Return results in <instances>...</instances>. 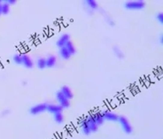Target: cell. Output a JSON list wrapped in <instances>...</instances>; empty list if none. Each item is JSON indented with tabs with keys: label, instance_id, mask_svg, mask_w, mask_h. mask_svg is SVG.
Returning <instances> with one entry per match:
<instances>
[{
	"label": "cell",
	"instance_id": "13",
	"mask_svg": "<svg viewBox=\"0 0 163 139\" xmlns=\"http://www.w3.org/2000/svg\"><path fill=\"white\" fill-rule=\"evenodd\" d=\"M80 126H81V128H82V130H83V134L84 135H90L91 133V129H90V127L88 126V124H87V122L85 121V119H83L82 122H80Z\"/></svg>",
	"mask_w": 163,
	"mask_h": 139
},
{
	"label": "cell",
	"instance_id": "4",
	"mask_svg": "<svg viewBox=\"0 0 163 139\" xmlns=\"http://www.w3.org/2000/svg\"><path fill=\"white\" fill-rule=\"evenodd\" d=\"M45 111H47V104H44V103L36 104V105H34L33 107L30 108V113L34 114V115L39 114V113H44Z\"/></svg>",
	"mask_w": 163,
	"mask_h": 139
},
{
	"label": "cell",
	"instance_id": "5",
	"mask_svg": "<svg viewBox=\"0 0 163 139\" xmlns=\"http://www.w3.org/2000/svg\"><path fill=\"white\" fill-rule=\"evenodd\" d=\"M21 64L26 68H32L34 67V62H33L32 59L29 56H28L27 54L21 55Z\"/></svg>",
	"mask_w": 163,
	"mask_h": 139
},
{
	"label": "cell",
	"instance_id": "26",
	"mask_svg": "<svg viewBox=\"0 0 163 139\" xmlns=\"http://www.w3.org/2000/svg\"><path fill=\"white\" fill-rule=\"evenodd\" d=\"M0 4H3V2H2L1 0H0Z\"/></svg>",
	"mask_w": 163,
	"mask_h": 139
},
{
	"label": "cell",
	"instance_id": "8",
	"mask_svg": "<svg viewBox=\"0 0 163 139\" xmlns=\"http://www.w3.org/2000/svg\"><path fill=\"white\" fill-rule=\"evenodd\" d=\"M103 116H104V119L105 120H107V121H111V122H117L118 119H119V116L110 111H105L102 113Z\"/></svg>",
	"mask_w": 163,
	"mask_h": 139
},
{
	"label": "cell",
	"instance_id": "15",
	"mask_svg": "<svg viewBox=\"0 0 163 139\" xmlns=\"http://www.w3.org/2000/svg\"><path fill=\"white\" fill-rule=\"evenodd\" d=\"M65 47H66V49L68 50V52H69L71 55L75 54V52H76V49H75V46H74V44H73L71 41L68 42V44L65 45Z\"/></svg>",
	"mask_w": 163,
	"mask_h": 139
},
{
	"label": "cell",
	"instance_id": "19",
	"mask_svg": "<svg viewBox=\"0 0 163 139\" xmlns=\"http://www.w3.org/2000/svg\"><path fill=\"white\" fill-rule=\"evenodd\" d=\"M86 4L92 10H95L98 8V3L94 0H88V1H86Z\"/></svg>",
	"mask_w": 163,
	"mask_h": 139
},
{
	"label": "cell",
	"instance_id": "24",
	"mask_svg": "<svg viewBox=\"0 0 163 139\" xmlns=\"http://www.w3.org/2000/svg\"><path fill=\"white\" fill-rule=\"evenodd\" d=\"M1 5H2V4H0V15L2 14V10H1Z\"/></svg>",
	"mask_w": 163,
	"mask_h": 139
},
{
	"label": "cell",
	"instance_id": "22",
	"mask_svg": "<svg viewBox=\"0 0 163 139\" xmlns=\"http://www.w3.org/2000/svg\"><path fill=\"white\" fill-rule=\"evenodd\" d=\"M157 20L158 21H160L161 23H163V14L162 13H160L157 14Z\"/></svg>",
	"mask_w": 163,
	"mask_h": 139
},
{
	"label": "cell",
	"instance_id": "14",
	"mask_svg": "<svg viewBox=\"0 0 163 139\" xmlns=\"http://www.w3.org/2000/svg\"><path fill=\"white\" fill-rule=\"evenodd\" d=\"M59 55L60 57L63 59H69L70 57H71V54L69 52H68V50L66 49V47H62L59 49Z\"/></svg>",
	"mask_w": 163,
	"mask_h": 139
},
{
	"label": "cell",
	"instance_id": "10",
	"mask_svg": "<svg viewBox=\"0 0 163 139\" xmlns=\"http://www.w3.org/2000/svg\"><path fill=\"white\" fill-rule=\"evenodd\" d=\"M85 121H86V122H87L88 126L90 127V129H91V132H96V131L98 130V125L95 123V122L93 121L91 114L88 115V116L85 118Z\"/></svg>",
	"mask_w": 163,
	"mask_h": 139
},
{
	"label": "cell",
	"instance_id": "25",
	"mask_svg": "<svg viewBox=\"0 0 163 139\" xmlns=\"http://www.w3.org/2000/svg\"><path fill=\"white\" fill-rule=\"evenodd\" d=\"M162 39H163V37H162V35L161 36V43H162Z\"/></svg>",
	"mask_w": 163,
	"mask_h": 139
},
{
	"label": "cell",
	"instance_id": "21",
	"mask_svg": "<svg viewBox=\"0 0 163 139\" xmlns=\"http://www.w3.org/2000/svg\"><path fill=\"white\" fill-rule=\"evenodd\" d=\"M113 50H114V53H115V55H116L117 57H119V58H122V57H123V53L119 50V48H116V47H115Z\"/></svg>",
	"mask_w": 163,
	"mask_h": 139
},
{
	"label": "cell",
	"instance_id": "2",
	"mask_svg": "<svg viewBox=\"0 0 163 139\" xmlns=\"http://www.w3.org/2000/svg\"><path fill=\"white\" fill-rule=\"evenodd\" d=\"M118 122H120V124H121V126H122V129L124 130L125 133L130 134L132 132V127H131L130 123L128 121V119L126 117H124V116L119 117Z\"/></svg>",
	"mask_w": 163,
	"mask_h": 139
},
{
	"label": "cell",
	"instance_id": "16",
	"mask_svg": "<svg viewBox=\"0 0 163 139\" xmlns=\"http://www.w3.org/2000/svg\"><path fill=\"white\" fill-rule=\"evenodd\" d=\"M1 10H2V14L6 15L10 13V5L6 2H4L1 5Z\"/></svg>",
	"mask_w": 163,
	"mask_h": 139
},
{
	"label": "cell",
	"instance_id": "11",
	"mask_svg": "<svg viewBox=\"0 0 163 139\" xmlns=\"http://www.w3.org/2000/svg\"><path fill=\"white\" fill-rule=\"evenodd\" d=\"M59 91H60V92L64 95V97H65L66 98H68V100H69V99H72L73 97H74L73 92L71 91L70 88L68 87V86H63Z\"/></svg>",
	"mask_w": 163,
	"mask_h": 139
},
{
	"label": "cell",
	"instance_id": "7",
	"mask_svg": "<svg viewBox=\"0 0 163 139\" xmlns=\"http://www.w3.org/2000/svg\"><path fill=\"white\" fill-rule=\"evenodd\" d=\"M62 111H63V108L59 104H47V112H49L50 113L56 114L59 113H62Z\"/></svg>",
	"mask_w": 163,
	"mask_h": 139
},
{
	"label": "cell",
	"instance_id": "3",
	"mask_svg": "<svg viewBox=\"0 0 163 139\" xmlns=\"http://www.w3.org/2000/svg\"><path fill=\"white\" fill-rule=\"evenodd\" d=\"M56 98L59 102V105L64 109V108H68L69 106V100L68 98H66L64 97V95L60 92V91H58L57 94H56Z\"/></svg>",
	"mask_w": 163,
	"mask_h": 139
},
{
	"label": "cell",
	"instance_id": "18",
	"mask_svg": "<svg viewBox=\"0 0 163 139\" xmlns=\"http://www.w3.org/2000/svg\"><path fill=\"white\" fill-rule=\"evenodd\" d=\"M54 121L59 124L64 122V116H63L62 113H59L54 114Z\"/></svg>",
	"mask_w": 163,
	"mask_h": 139
},
{
	"label": "cell",
	"instance_id": "20",
	"mask_svg": "<svg viewBox=\"0 0 163 139\" xmlns=\"http://www.w3.org/2000/svg\"><path fill=\"white\" fill-rule=\"evenodd\" d=\"M13 60L14 61L15 64H21V55H19V54H15L13 58Z\"/></svg>",
	"mask_w": 163,
	"mask_h": 139
},
{
	"label": "cell",
	"instance_id": "12",
	"mask_svg": "<svg viewBox=\"0 0 163 139\" xmlns=\"http://www.w3.org/2000/svg\"><path fill=\"white\" fill-rule=\"evenodd\" d=\"M45 61H46V67L47 68H53L55 65H56V62H57V59L56 57L53 55H50L49 57H47L45 59Z\"/></svg>",
	"mask_w": 163,
	"mask_h": 139
},
{
	"label": "cell",
	"instance_id": "17",
	"mask_svg": "<svg viewBox=\"0 0 163 139\" xmlns=\"http://www.w3.org/2000/svg\"><path fill=\"white\" fill-rule=\"evenodd\" d=\"M36 66L38 68L40 69H44L46 68V61H45V59L44 58H39L37 60H36Z\"/></svg>",
	"mask_w": 163,
	"mask_h": 139
},
{
	"label": "cell",
	"instance_id": "9",
	"mask_svg": "<svg viewBox=\"0 0 163 139\" xmlns=\"http://www.w3.org/2000/svg\"><path fill=\"white\" fill-rule=\"evenodd\" d=\"M91 116H92L93 121L95 122V123L98 126L102 125L104 123V122H105V119H104V116H103L102 113H96L91 114Z\"/></svg>",
	"mask_w": 163,
	"mask_h": 139
},
{
	"label": "cell",
	"instance_id": "1",
	"mask_svg": "<svg viewBox=\"0 0 163 139\" xmlns=\"http://www.w3.org/2000/svg\"><path fill=\"white\" fill-rule=\"evenodd\" d=\"M125 8L128 10H141L145 8V3L144 1L137 0V1H128L124 5Z\"/></svg>",
	"mask_w": 163,
	"mask_h": 139
},
{
	"label": "cell",
	"instance_id": "6",
	"mask_svg": "<svg viewBox=\"0 0 163 139\" xmlns=\"http://www.w3.org/2000/svg\"><path fill=\"white\" fill-rule=\"evenodd\" d=\"M69 39H70V36H69L68 34H63V35L58 39V41H57V46H58L59 49L62 48V47H65V45L68 44V42L70 41Z\"/></svg>",
	"mask_w": 163,
	"mask_h": 139
},
{
	"label": "cell",
	"instance_id": "23",
	"mask_svg": "<svg viewBox=\"0 0 163 139\" xmlns=\"http://www.w3.org/2000/svg\"><path fill=\"white\" fill-rule=\"evenodd\" d=\"M5 2H6L9 5H15V4H16V0H6V1H5Z\"/></svg>",
	"mask_w": 163,
	"mask_h": 139
}]
</instances>
